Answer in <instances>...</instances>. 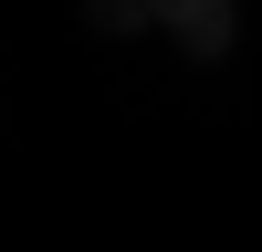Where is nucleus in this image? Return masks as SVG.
I'll list each match as a JSON object with an SVG mask.
<instances>
[{"label": "nucleus", "instance_id": "nucleus-1", "mask_svg": "<svg viewBox=\"0 0 262 252\" xmlns=\"http://www.w3.org/2000/svg\"><path fill=\"white\" fill-rule=\"evenodd\" d=\"M158 21H168V42H179L189 63H221L231 42H242V11H231V0H158Z\"/></svg>", "mask_w": 262, "mask_h": 252}, {"label": "nucleus", "instance_id": "nucleus-2", "mask_svg": "<svg viewBox=\"0 0 262 252\" xmlns=\"http://www.w3.org/2000/svg\"><path fill=\"white\" fill-rule=\"evenodd\" d=\"M147 21H158V0H84V32H147Z\"/></svg>", "mask_w": 262, "mask_h": 252}]
</instances>
